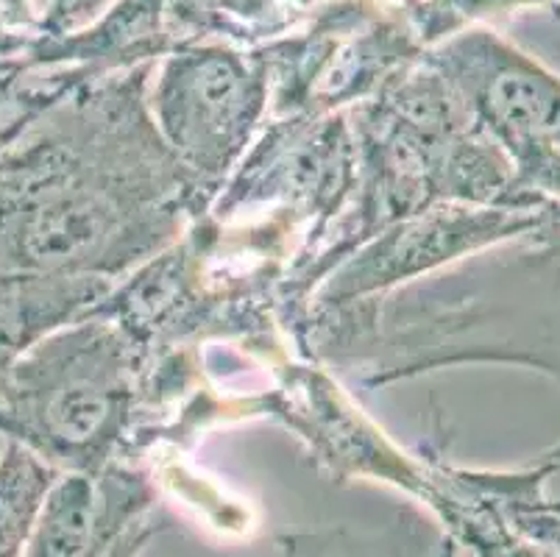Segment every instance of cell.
<instances>
[{"label":"cell","instance_id":"8992f818","mask_svg":"<svg viewBox=\"0 0 560 557\" xmlns=\"http://www.w3.org/2000/svg\"><path fill=\"white\" fill-rule=\"evenodd\" d=\"M56 468L43 457L9 441L0 454V557H23L34 521L56 483Z\"/></svg>","mask_w":560,"mask_h":557},{"label":"cell","instance_id":"277c9868","mask_svg":"<svg viewBox=\"0 0 560 557\" xmlns=\"http://www.w3.org/2000/svg\"><path fill=\"white\" fill-rule=\"evenodd\" d=\"M86 299L90 279L79 274L0 279V393L7 391L14 365Z\"/></svg>","mask_w":560,"mask_h":557},{"label":"cell","instance_id":"6da1fadb","mask_svg":"<svg viewBox=\"0 0 560 557\" xmlns=\"http://www.w3.org/2000/svg\"><path fill=\"white\" fill-rule=\"evenodd\" d=\"M432 65L516 153L524 173L560 156V76L493 31L468 28L435 50Z\"/></svg>","mask_w":560,"mask_h":557},{"label":"cell","instance_id":"ba28073f","mask_svg":"<svg viewBox=\"0 0 560 557\" xmlns=\"http://www.w3.org/2000/svg\"><path fill=\"white\" fill-rule=\"evenodd\" d=\"M549 0H432L416 12L421 31H432L430 37H438L444 31H455L471 20L493 18V14L518 12L527 7H541Z\"/></svg>","mask_w":560,"mask_h":557},{"label":"cell","instance_id":"7a4b0ae2","mask_svg":"<svg viewBox=\"0 0 560 557\" xmlns=\"http://www.w3.org/2000/svg\"><path fill=\"white\" fill-rule=\"evenodd\" d=\"M135 474L70 472L56 477L23 557H112L151 510Z\"/></svg>","mask_w":560,"mask_h":557},{"label":"cell","instance_id":"3957f363","mask_svg":"<svg viewBox=\"0 0 560 557\" xmlns=\"http://www.w3.org/2000/svg\"><path fill=\"white\" fill-rule=\"evenodd\" d=\"M257 101L259 76L232 50L176 54L162 73V117L192 153H201L207 140H215V153L229 146L237 123L252 120Z\"/></svg>","mask_w":560,"mask_h":557},{"label":"cell","instance_id":"30bf717a","mask_svg":"<svg viewBox=\"0 0 560 557\" xmlns=\"http://www.w3.org/2000/svg\"><path fill=\"white\" fill-rule=\"evenodd\" d=\"M12 84H14V70H0V153L7 151L9 142L18 137V131L25 126V120L32 117V115L3 117V109L12 104Z\"/></svg>","mask_w":560,"mask_h":557},{"label":"cell","instance_id":"52a82bcc","mask_svg":"<svg viewBox=\"0 0 560 557\" xmlns=\"http://www.w3.org/2000/svg\"><path fill=\"white\" fill-rule=\"evenodd\" d=\"M279 546L290 557H468L452 535L438 541H424L419 533H396L385 538H365L346 530H324V533L284 535Z\"/></svg>","mask_w":560,"mask_h":557},{"label":"cell","instance_id":"9c48e42d","mask_svg":"<svg viewBox=\"0 0 560 557\" xmlns=\"http://www.w3.org/2000/svg\"><path fill=\"white\" fill-rule=\"evenodd\" d=\"M109 0H0V20L37 23L39 28L62 31L93 18Z\"/></svg>","mask_w":560,"mask_h":557},{"label":"cell","instance_id":"5b68a950","mask_svg":"<svg viewBox=\"0 0 560 557\" xmlns=\"http://www.w3.org/2000/svg\"><path fill=\"white\" fill-rule=\"evenodd\" d=\"M427 502L438 510L450 535L468 557H560L558 552L518 533L471 483L457 485L455 490L432 488Z\"/></svg>","mask_w":560,"mask_h":557}]
</instances>
